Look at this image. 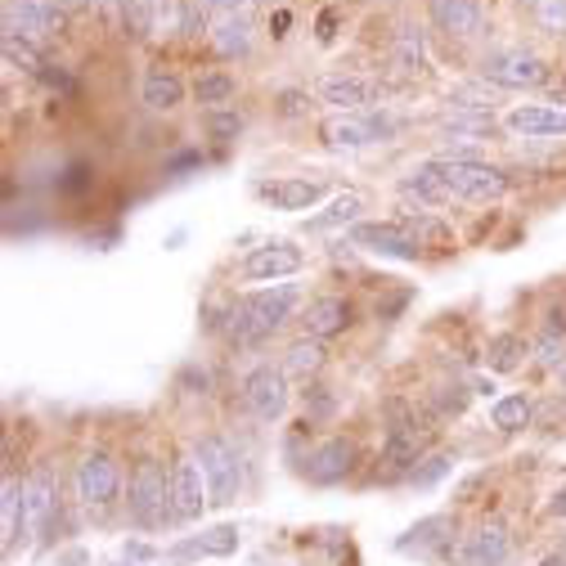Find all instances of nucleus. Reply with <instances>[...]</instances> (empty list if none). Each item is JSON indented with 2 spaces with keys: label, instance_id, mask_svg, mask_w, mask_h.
I'll return each mask as SVG.
<instances>
[{
  "label": "nucleus",
  "instance_id": "nucleus-1",
  "mask_svg": "<svg viewBox=\"0 0 566 566\" xmlns=\"http://www.w3.org/2000/svg\"><path fill=\"white\" fill-rule=\"evenodd\" d=\"M297 289L293 283H283V289H261V293H243L230 311H226V337L234 346H261L265 337H274L283 324L293 319L297 311Z\"/></svg>",
  "mask_w": 566,
  "mask_h": 566
},
{
  "label": "nucleus",
  "instance_id": "nucleus-2",
  "mask_svg": "<svg viewBox=\"0 0 566 566\" xmlns=\"http://www.w3.org/2000/svg\"><path fill=\"white\" fill-rule=\"evenodd\" d=\"M126 509H130V522L145 526V531H163L167 522H176V509H171V472L158 459H139L130 468Z\"/></svg>",
  "mask_w": 566,
  "mask_h": 566
},
{
  "label": "nucleus",
  "instance_id": "nucleus-3",
  "mask_svg": "<svg viewBox=\"0 0 566 566\" xmlns=\"http://www.w3.org/2000/svg\"><path fill=\"white\" fill-rule=\"evenodd\" d=\"M387 413H391V422H387V437H382V459H387L391 468L409 472L413 463L428 459V446H432L437 428H428V422L418 418V409H409V405H400V400H391Z\"/></svg>",
  "mask_w": 566,
  "mask_h": 566
},
{
  "label": "nucleus",
  "instance_id": "nucleus-4",
  "mask_svg": "<svg viewBox=\"0 0 566 566\" xmlns=\"http://www.w3.org/2000/svg\"><path fill=\"white\" fill-rule=\"evenodd\" d=\"M432 167L441 171V180L450 185L454 198H468V202H490V198H504L509 193V176L504 171H494L490 163L481 158H432Z\"/></svg>",
  "mask_w": 566,
  "mask_h": 566
},
{
  "label": "nucleus",
  "instance_id": "nucleus-5",
  "mask_svg": "<svg viewBox=\"0 0 566 566\" xmlns=\"http://www.w3.org/2000/svg\"><path fill=\"white\" fill-rule=\"evenodd\" d=\"M193 459H198V468H202V476H207L211 504H217V509L234 504L239 490H243V463H239L234 446L221 441V437H202V441L193 446Z\"/></svg>",
  "mask_w": 566,
  "mask_h": 566
},
{
  "label": "nucleus",
  "instance_id": "nucleus-6",
  "mask_svg": "<svg viewBox=\"0 0 566 566\" xmlns=\"http://www.w3.org/2000/svg\"><path fill=\"white\" fill-rule=\"evenodd\" d=\"M67 14L59 0H6V36H23L32 45L59 41L67 32Z\"/></svg>",
  "mask_w": 566,
  "mask_h": 566
},
{
  "label": "nucleus",
  "instance_id": "nucleus-7",
  "mask_svg": "<svg viewBox=\"0 0 566 566\" xmlns=\"http://www.w3.org/2000/svg\"><path fill=\"white\" fill-rule=\"evenodd\" d=\"M481 77L504 91H535V86H548L553 67L531 50H494L481 63Z\"/></svg>",
  "mask_w": 566,
  "mask_h": 566
},
{
  "label": "nucleus",
  "instance_id": "nucleus-8",
  "mask_svg": "<svg viewBox=\"0 0 566 566\" xmlns=\"http://www.w3.org/2000/svg\"><path fill=\"white\" fill-rule=\"evenodd\" d=\"M396 122L387 113H369V117H356V113H333L319 122V139L328 149H365V145H378L382 135H391Z\"/></svg>",
  "mask_w": 566,
  "mask_h": 566
},
{
  "label": "nucleus",
  "instance_id": "nucleus-9",
  "mask_svg": "<svg viewBox=\"0 0 566 566\" xmlns=\"http://www.w3.org/2000/svg\"><path fill=\"white\" fill-rule=\"evenodd\" d=\"M243 405L252 409L256 422H279L289 413V374L274 365H256L243 378Z\"/></svg>",
  "mask_w": 566,
  "mask_h": 566
},
{
  "label": "nucleus",
  "instance_id": "nucleus-10",
  "mask_svg": "<svg viewBox=\"0 0 566 566\" xmlns=\"http://www.w3.org/2000/svg\"><path fill=\"white\" fill-rule=\"evenodd\" d=\"M117 494H122V468H117V459L104 454V450H91L77 463V500L86 509H99L104 513L117 500Z\"/></svg>",
  "mask_w": 566,
  "mask_h": 566
},
{
  "label": "nucleus",
  "instance_id": "nucleus-11",
  "mask_svg": "<svg viewBox=\"0 0 566 566\" xmlns=\"http://www.w3.org/2000/svg\"><path fill=\"white\" fill-rule=\"evenodd\" d=\"M356 463H360V446L356 441L350 437H328L306 454V476L315 485H342L350 472H356Z\"/></svg>",
  "mask_w": 566,
  "mask_h": 566
},
{
  "label": "nucleus",
  "instance_id": "nucleus-12",
  "mask_svg": "<svg viewBox=\"0 0 566 566\" xmlns=\"http://www.w3.org/2000/svg\"><path fill=\"white\" fill-rule=\"evenodd\" d=\"M350 243L382 252V256H396V261H418L422 256V243L413 239V230L405 221H365V226L350 230Z\"/></svg>",
  "mask_w": 566,
  "mask_h": 566
},
{
  "label": "nucleus",
  "instance_id": "nucleus-13",
  "mask_svg": "<svg viewBox=\"0 0 566 566\" xmlns=\"http://www.w3.org/2000/svg\"><path fill=\"white\" fill-rule=\"evenodd\" d=\"M207 504H211V494H207V476H202L198 459L180 454L171 463V509H176V522H198Z\"/></svg>",
  "mask_w": 566,
  "mask_h": 566
},
{
  "label": "nucleus",
  "instance_id": "nucleus-14",
  "mask_svg": "<svg viewBox=\"0 0 566 566\" xmlns=\"http://www.w3.org/2000/svg\"><path fill=\"white\" fill-rule=\"evenodd\" d=\"M315 95L333 113H360V108H374L378 104V86L369 77H356V73H324L315 82Z\"/></svg>",
  "mask_w": 566,
  "mask_h": 566
},
{
  "label": "nucleus",
  "instance_id": "nucleus-15",
  "mask_svg": "<svg viewBox=\"0 0 566 566\" xmlns=\"http://www.w3.org/2000/svg\"><path fill=\"white\" fill-rule=\"evenodd\" d=\"M302 261H306L302 248H293L289 239H274V243H265V248H252V252L243 256L239 274H243L248 283H270V279H289V274H297Z\"/></svg>",
  "mask_w": 566,
  "mask_h": 566
},
{
  "label": "nucleus",
  "instance_id": "nucleus-16",
  "mask_svg": "<svg viewBox=\"0 0 566 566\" xmlns=\"http://www.w3.org/2000/svg\"><path fill=\"white\" fill-rule=\"evenodd\" d=\"M513 557V535L504 522H481L463 539V562L468 566H504Z\"/></svg>",
  "mask_w": 566,
  "mask_h": 566
},
{
  "label": "nucleus",
  "instance_id": "nucleus-17",
  "mask_svg": "<svg viewBox=\"0 0 566 566\" xmlns=\"http://www.w3.org/2000/svg\"><path fill=\"white\" fill-rule=\"evenodd\" d=\"M428 19H432V28H437V32L459 36V41L476 36V32H481V23H485L481 0H428Z\"/></svg>",
  "mask_w": 566,
  "mask_h": 566
},
{
  "label": "nucleus",
  "instance_id": "nucleus-18",
  "mask_svg": "<svg viewBox=\"0 0 566 566\" xmlns=\"http://www.w3.org/2000/svg\"><path fill=\"white\" fill-rule=\"evenodd\" d=\"M350 319H356V306H350L346 297H315V302L302 311V328H306V337H319V342L346 333Z\"/></svg>",
  "mask_w": 566,
  "mask_h": 566
},
{
  "label": "nucleus",
  "instance_id": "nucleus-19",
  "mask_svg": "<svg viewBox=\"0 0 566 566\" xmlns=\"http://www.w3.org/2000/svg\"><path fill=\"white\" fill-rule=\"evenodd\" d=\"M509 130L526 135V139H544V135H566V108L562 104H517L509 113Z\"/></svg>",
  "mask_w": 566,
  "mask_h": 566
},
{
  "label": "nucleus",
  "instance_id": "nucleus-20",
  "mask_svg": "<svg viewBox=\"0 0 566 566\" xmlns=\"http://www.w3.org/2000/svg\"><path fill=\"white\" fill-rule=\"evenodd\" d=\"M391 73L400 82H418L428 77V41H422L418 28H400L391 36Z\"/></svg>",
  "mask_w": 566,
  "mask_h": 566
},
{
  "label": "nucleus",
  "instance_id": "nucleus-21",
  "mask_svg": "<svg viewBox=\"0 0 566 566\" xmlns=\"http://www.w3.org/2000/svg\"><path fill=\"white\" fill-rule=\"evenodd\" d=\"M265 202H274L279 211H306L324 198V185L319 180H302V176H283V180H265L256 189Z\"/></svg>",
  "mask_w": 566,
  "mask_h": 566
},
{
  "label": "nucleus",
  "instance_id": "nucleus-22",
  "mask_svg": "<svg viewBox=\"0 0 566 566\" xmlns=\"http://www.w3.org/2000/svg\"><path fill=\"white\" fill-rule=\"evenodd\" d=\"M59 513V490H54V472L36 468L28 476V535H41Z\"/></svg>",
  "mask_w": 566,
  "mask_h": 566
},
{
  "label": "nucleus",
  "instance_id": "nucleus-23",
  "mask_svg": "<svg viewBox=\"0 0 566 566\" xmlns=\"http://www.w3.org/2000/svg\"><path fill=\"white\" fill-rule=\"evenodd\" d=\"M207 36H211V45H217L221 59H243L252 50V23L243 14H211Z\"/></svg>",
  "mask_w": 566,
  "mask_h": 566
},
{
  "label": "nucleus",
  "instance_id": "nucleus-24",
  "mask_svg": "<svg viewBox=\"0 0 566 566\" xmlns=\"http://www.w3.org/2000/svg\"><path fill=\"white\" fill-rule=\"evenodd\" d=\"M239 548V526H211V531H202L198 539H180L167 557L171 562H189V557H230Z\"/></svg>",
  "mask_w": 566,
  "mask_h": 566
},
{
  "label": "nucleus",
  "instance_id": "nucleus-25",
  "mask_svg": "<svg viewBox=\"0 0 566 566\" xmlns=\"http://www.w3.org/2000/svg\"><path fill=\"white\" fill-rule=\"evenodd\" d=\"M23 531H28V481L6 476V494H0V539H6V548H14Z\"/></svg>",
  "mask_w": 566,
  "mask_h": 566
},
{
  "label": "nucleus",
  "instance_id": "nucleus-26",
  "mask_svg": "<svg viewBox=\"0 0 566 566\" xmlns=\"http://www.w3.org/2000/svg\"><path fill=\"white\" fill-rule=\"evenodd\" d=\"M400 198H418V207H446V202H454V193H450V185L441 180V171L432 167V158L422 163V167H413V171L400 180Z\"/></svg>",
  "mask_w": 566,
  "mask_h": 566
},
{
  "label": "nucleus",
  "instance_id": "nucleus-27",
  "mask_svg": "<svg viewBox=\"0 0 566 566\" xmlns=\"http://www.w3.org/2000/svg\"><path fill=\"white\" fill-rule=\"evenodd\" d=\"M450 531H454V522H450L446 513L422 517L418 526L405 531V539H400L396 548H400V553H441V548L450 544Z\"/></svg>",
  "mask_w": 566,
  "mask_h": 566
},
{
  "label": "nucleus",
  "instance_id": "nucleus-28",
  "mask_svg": "<svg viewBox=\"0 0 566 566\" xmlns=\"http://www.w3.org/2000/svg\"><path fill=\"white\" fill-rule=\"evenodd\" d=\"M145 104L154 113H171L185 104V82L171 73V67H149L145 73Z\"/></svg>",
  "mask_w": 566,
  "mask_h": 566
},
{
  "label": "nucleus",
  "instance_id": "nucleus-29",
  "mask_svg": "<svg viewBox=\"0 0 566 566\" xmlns=\"http://www.w3.org/2000/svg\"><path fill=\"white\" fill-rule=\"evenodd\" d=\"M526 356H531V346H526L522 333H494L490 346H485V365H490V374H513V369H522Z\"/></svg>",
  "mask_w": 566,
  "mask_h": 566
},
{
  "label": "nucleus",
  "instance_id": "nucleus-30",
  "mask_svg": "<svg viewBox=\"0 0 566 566\" xmlns=\"http://www.w3.org/2000/svg\"><path fill=\"white\" fill-rule=\"evenodd\" d=\"M531 418H535V400L526 391H513V396H500L490 405V422L500 432H526L531 428Z\"/></svg>",
  "mask_w": 566,
  "mask_h": 566
},
{
  "label": "nucleus",
  "instance_id": "nucleus-31",
  "mask_svg": "<svg viewBox=\"0 0 566 566\" xmlns=\"http://www.w3.org/2000/svg\"><path fill=\"white\" fill-rule=\"evenodd\" d=\"M324 360H328L324 342H319V337H302V342H293V346H289V356H283V374L311 382V378L324 369Z\"/></svg>",
  "mask_w": 566,
  "mask_h": 566
},
{
  "label": "nucleus",
  "instance_id": "nucleus-32",
  "mask_svg": "<svg viewBox=\"0 0 566 566\" xmlns=\"http://www.w3.org/2000/svg\"><path fill=\"white\" fill-rule=\"evenodd\" d=\"M239 95V82L230 73H198L193 82V99L207 108V113H217V108H230Z\"/></svg>",
  "mask_w": 566,
  "mask_h": 566
},
{
  "label": "nucleus",
  "instance_id": "nucleus-33",
  "mask_svg": "<svg viewBox=\"0 0 566 566\" xmlns=\"http://www.w3.org/2000/svg\"><path fill=\"white\" fill-rule=\"evenodd\" d=\"M409 230H413V239L422 243V252H454V234H450V226L446 221H437V217H428V211H418V217H400Z\"/></svg>",
  "mask_w": 566,
  "mask_h": 566
},
{
  "label": "nucleus",
  "instance_id": "nucleus-34",
  "mask_svg": "<svg viewBox=\"0 0 566 566\" xmlns=\"http://www.w3.org/2000/svg\"><path fill=\"white\" fill-rule=\"evenodd\" d=\"M122 28H126V36H135V41H145L154 28H158V0H122Z\"/></svg>",
  "mask_w": 566,
  "mask_h": 566
},
{
  "label": "nucleus",
  "instance_id": "nucleus-35",
  "mask_svg": "<svg viewBox=\"0 0 566 566\" xmlns=\"http://www.w3.org/2000/svg\"><path fill=\"white\" fill-rule=\"evenodd\" d=\"M441 126L454 130V135H490V130H494V113H481V108H450V113L441 117Z\"/></svg>",
  "mask_w": 566,
  "mask_h": 566
},
{
  "label": "nucleus",
  "instance_id": "nucleus-36",
  "mask_svg": "<svg viewBox=\"0 0 566 566\" xmlns=\"http://www.w3.org/2000/svg\"><path fill=\"white\" fill-rule=\"evenodd\" d=\"M360 211H365V198H360V193H342V198H337V202L324 211V217H311V230H333V226H346V221H356Z\"/></svg>",
  "mask_w": 566,
  "mask_h": 566
},
{
  "label": "nucleus",
  "instance_id": "nucleus-37",
  "mask_svg": "<svg viewBox=\"0 0 566 566\" xmlns=\"http://www.w3.org/2000/svg\"><path fill=\"white\" fill-rule=\"evenodd\" d=\"M6 63L19 67V73H32V77H41V67H45L41 45H32L23 36H6Z\"/></svg>",
  "mask_w": 566,
  "mask_h": 566
},
{
  "label": "nucleus",
  "instance_id": "nucleus-38",
  "mask_svg": "<svg viewBox=\"0 0 566 566\" xmlns=\"http://www.w3.org/2000/svg\"><path fill=\"white\" fill-rule=\"evenodd\" d=\"M454 468V459L450 454H428V459H422V463H413L405 476H409V485H418V490H428V485H437L446 472Z\"/></svg>",
  "mask_w": 566,
  "mask_h": 566
},
{
  "label": "nucleus",
  "instance_id": "nucleus-39",
  "mask_svg": "<svg viewBox=\"0 0 566 566\" xmlns=\"http://www.w3.org/2000/svg\"><path fill=\"white\" fill-rule=\"evenodd\" d=\"M315 104H311V91H297V86H289V91H279L274 95V113L279 117H289V122H297V117H306Z\"/></svg>",
  "mask_w": 566,
  "mask_h": 566
},
{
  "label": "nucleus",
  "instance_id": "nucleus-40",
  "mask_svg": "<svg viewBox=\"0 0 566 566\" xmlns=\"http://www.w3.org/2000/svg\"><path fill=\"white\" fill-rule=\"evenodd\" d=\"M535 356H539V369H562V365H566V346H562L557 333H544V337L535 342Z\"/></svg>",
  "mask_w": 566,
  "mask_h": 566
},
{
  "label": "nucleus",
  "instance_id": "nucleus-41",
  "mask_svg": "<svg viewBox=\"0 0 566 566\" xmlns=\"http://www.w3.org/2000/svg\"><path fill=\"white\" fill-rule=\"evenodd\" d=\"M535 19L544 32H566V0H535Z\"/></svg>",
  "mask_w": 566,
  "mask_h": 566
},
{
  "label": "nucleus",
  "instance_id": "nucleus-42",
  "mask_svg": "<svg viewBox=\"0 0 566 566\" xmlns=\"http://www.w3.org/2000/svg\"><path fill=\"white\" fill-rule=\"evenodd\" d=\"M207 130L217 135V139H234V135L243 130V117H239V113H230V108H217V113L207 117Z\"/></svg>",
  "mask_w": 566,
  "mask_h": 566
},
{
  "label": "nucleus",
  "instance_id": "nucleus-43",
  "mask_svg": "<svg viewBox=\"0 0 566 566\" xmlns=\"http://www.w3.org/2000/svg\"><path fill=\"white\" fill-rule=\"evenodd\" d=\"M333 409H337V400L328 396V387H306V413L311 418H333Z\"/></svg>",
  "mask_w": 566,
  "mask_h": 566
},
{
  "label": "nucleus",
  "instance_id": "nucleus-44",
  "mask_svg": "<svg viewBox=\"0 0 566 566\" xmlns=\"http://www.w3.org/2000/svg\"><path fill=\"white\" fill-rule=\"evenodd\" d=\"M468 396H472V391H468L463 382H454V387H441L437 405H441V413L450 418V413H463V409H468Z\"/></svg>",
  "mask_w": 566,
  "mask_h": 566
},
{
  "label": "nucleus",
  "instance_id": "nucleus-45",
  "mask_svg": "<svg viewBox=\"0 0 566 566\" xmlns=\"http://www.w3.org/2000/svg\"><path fill=\"white\" fill-rule=\"evenodd\" d=\"M41 82H45L50 91H67V95H73V77H67L63 67H54V63H45V67H41Z\"/></svg>",
  "mask_w": 566,
  "mask_h": 566
},
{
  "label": "nucleus",
  "instance_id": "nucleus-46",
  "mask_svg": "<svg viewBox=\"0 0 566 566\" xmlns=\"http://www.w3.org/2000/svg\"><path fill=\"white\" fill-rule=\"evenodd\" d=\"M202 6H211L217 14H239V10L248 6V0H202Z\"/></svg>",
  "mask_w": 566,
  "mask_h": 566
},
{
  "label": "nucleus",
  "instance_id": "nucleus-47",
  "mask_svg": "<svg viewBox=\"0 0 566 566\" xmlns=\"http://www.w3.org/2000/svg\"><path fill=\"white\" fill-rule=\"evenodd\" d=\"M548 517H562L566 522V485H557V494L548 500Z\"/></svg>",
  "mask_w": 566,
  "mask_h": 566
},
{
  "label": "nucleus",
  "instance_id": "nucleus-48",
  "mask_svg": "<svg viewBox=\"0 0 566 566\" xmlns=\"http://www.w3.org/2000/svg\"><path fill=\"white\" fill-rule=\"evenodd\" d=\"M333 28H337V14L324 10V14H319V41H333Z\"/></svg>",
  "mask_w": 566,
  "mask_h": 566
},
{
  "label": "nucleus",
  "instance_id": "nucleus-49",
  "mask_svg": "<svg viewBox=\"0 0 566 566\" xmlns=\"http://www.w3.org/2000/svg\"><path fill=\"white\" fill-rule=\"evenodd\" d=\"M91 6H95L104 19H117V14H122V0H91Z\"/></svg>",
  "mask_w": 566,
  "mask_h": 566
},
{
  "label": "nucleus",
  "instance_id": "nucleus-50",
  "mask_svg": "<svg viewBox=\"0 0 566 566\" xmlns=\"http://www.w3.org/2000/svg\"><path fill=\"white\" fill-rule=\"evenodd\" d=\"M126 557H135V562H149V557H154V548H149V544H126Z\"/></svg>",
  "mask_w": 566,
  "mask_h": 566
},
{
  "label": "nucleus",
  "instance_id": "nucleus-51",
  "mask_svg": "<svg viewBox=\"0 0 566 566\" xmlns=\"http://www.w3.org/2000/svg\"><path fill=\"white\" fill-rule=\"evenodd\" d=\"M535 566H566V553H553V557H544V562H535Z\"/></svg>",
  "mask_w": 566,
  "mask_h": 566
},
{
  "label": "nucleus",
  "instance_id": "nucleus-52",
  "mask_svg": "<svg viewBox=\"0 0 566 566\" xmlns=\"http://www.w3.org/2000/svg\"><path fill=\"white\" fill-rule=\"evenodd\" d=\"M59 6H63V10H86L91 0H59Z\"/></svg>",
  "mask_w": 566,
  "mask_h": 566
},
{
  "label": "nucleus",
  "instance_id": "nucleus-53",
  "mask_svg": "<svg viewBox=\"0 0 566 566\" xmlns=\"http://www.w3.org/2000/svg\"><path fill=\"white\" fill-rule=\"evenodd\" d=\"M562 553H566V548H562Z\"/></svg>",
  "mask_w": 566,
  "mask_h": 566
}]
</instances>
